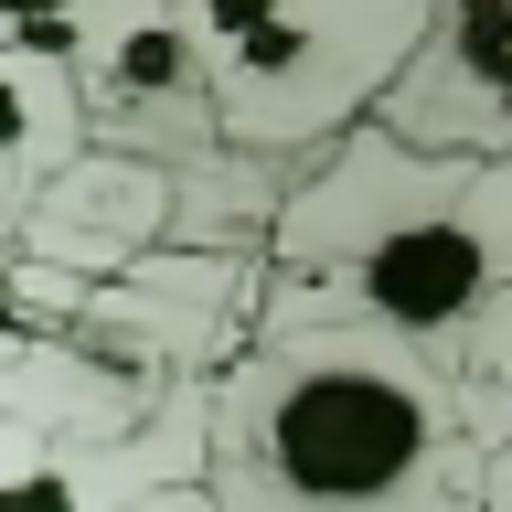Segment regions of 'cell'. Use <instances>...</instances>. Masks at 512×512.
<instances>
[{
    "instance_id": "6da1fadb",
    "label": "cell",
    "mask_w": 512,
    "mask_h": 512,
    "mask_svg": "<svg viewBox=\"0 0 512 512\" xmlns=\"http://www.w3.org/2000/svg\"><path fill=\"white\" fill-rule=\"evenodd\" d=\"M203 480L224 512H491V416L406 331H246L214 374Z\"/></svg>"
},
{
    "instance_id": "7a4b0ae2",
    "label": "cell",
    "mask_w": 512,
    "mask_h": 512,
    "mask_svg": "<svg viewBox=\"0 0 512 512\" xmlns=\"http://www.w3.org/2000/svg\"><path fill=\"white\" fill-rule=\"evenodd\" d=\"M267 299L256 331L299 320H363L406 331L470 374V342L512 299V139L502 150H438L406 128H342L310 160V182L267 214Z\"/></svg>"
},
{
    "instance_id": "3957f363",
    "label": "cell",
    "mask_w": 512,
    "mask_h": 512,
    "mask_svg": "<svg viewBox=\"0 0 512 512\" xmlns=\"http://www.w3.org/2000/svg\"><path fill=\"white\" fill-rule=\"evenodd\" d=\"M214 75L224 150L299 160L363 128L416 75L448 0H171Z\"/></svg>"
},
{
    "instance_id": "277c9868",
    "label": "cell",
    "mask_w": 512,
    "mask_h": 512,
    "mask_svg": "<svg viewBox=\"0 0 512 512\" xmlns=\"http://www.w3.org/2000/svg\"><path fill=\"white\" fill-rule=\"evenodd\" d=\"M64 54H75V75H86V128H96V150H128V160L224 150L214 75H203V54H192V32H182L171 0H107Z\"/></svg>"
},
{
    "instance_id": "5b68a950",
    "label": "cell",
    "mask_w": 512,
    "mask_h": 512,
    "mask_svg": "<svg viewBox=\"0 0 512 512\" xmlns=\"http://www.w3.org/2000/svg\"><path fill=\"white\" fill-rule=\"evenodd\" d=\"M0 235L43 203V192L96 150L86 128V75L64 43H32V32H0Z\"/></svg>"
},
{
    "instance_id": "8992f818",
    "label": "cell",
    "mask_w": 512,
    "mask_h": 512,
    "mask_svg": "<svg viewBox=\"0 0 512 512\" xmlns=\"http://www.w3.org/2000/svg\"><path fill=\"white\" fill-rule=\"evenodd\" d=\"M107 0H0V32H32V43H75Z\"/></svg>"
},
{
    "instance_id": "52a82bcc",
    "label": "cell",
    "mask_w": 512,
    "mask_h": 512,
    "mask_svg": "<svg viewBox=\"0 0 512 512\" xmlns=\"http://www.w3.org/2000/svg\"><path fill=\"white\" fill-rule=\"evenodd\" d=\"M128 512H224V502H214V480H160V491H139Z\"/></svg>"
},
{
    "instance_id": "ba28073f",
    "label": "cell",
    "mask_w": 512,
    "mask_h": 512,
    "mask_svg": "<svg viewBox=\"0 0 512 512\" xmlns=\"http://www.w3.org/2000/svg\"><path fill=\"white\" fill-rule=\"evenodd\" d=\"M480 416H491V395H480ZM491 512H512V416H491Z\"/></svg>"
}]
</instances>
